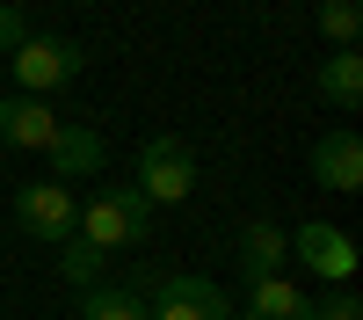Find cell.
Here are the masks:
<instances>
[{"label": "cell", "mask_w": 363, "mask_h": 320, "mask_svg": "<svg viewBox=\"0 0 363 320\" xmlns=\"http://www.w3.org/2000/svg\"><path fill=\"white\" fill-rule=\"evenodd\" d=\"M73 233L87 248H102V255H131V248H145V233H153V204H145L131 182H102L87 197V211H80Z\"/></svg>", "instance_id": "6da1fadb"}, {"label": "cell", "mask_w": 363, "mask_h": 320, "mask_svg": "<svg viewBox=\"0 0 363 320\" xmlns=\"http://www.w3.org/2000/svg\"><path fill=\"white\" fill-rule=\"evenodd\" d=\"M153 211H174V204H189L196 197V145L189 138H174V131H160V138H138V182H131Z\"/></svg>", "instance_id": "7a4b0ae2"}, {"label": "cell", "mask_w": 363, "mask_h": 320, "mask_svg": "<svg viewBox=\"0 0 363 320\" xmlns=\"http://www.w3.org/2000/svg\"><path fill=\"white\" fill-rule=\"evenodd\" d=\"M15 66V95H51V87H73L87 73V51L73 37H51V29H29V37L8 51Z\"/></svg>", "instance_id": "3957f363"}, {"label": "cell", "mask_w": 363, "mask_h": 320, "mask_svg": "<svg viewBox=\"0 0 363 320\" xmlns=\"http://www.w3.org/2000/svg\"><path fill=\"white\" fill-rule=\"evenodd\" d=\"M15 226L29 233V241H51V248H66L73 241V226H80V197L66 182H22L15 189Z\"/></svg>", "instance_id": "277c9868"}, {"label": "cell", "mask_w": 363, "mask_h": 320, "mask_svg": "<svg viewBox=\"0 0 363 320\" xmlns=\"http://www.w3.org/2000/svg\"><path fill=\"white\" fill-rule=\"evenodd\" d=\"M284 241H291V262H306L320 284H349V277H356V241H349L342 226L306 219V226H291Z\"/></svg>", "instance_id": "5b68a950"}, {"label": "cell", "mask_w": 363, "mask_h": 320, "mask_svg": "<svg viewBox=\"0 0 363 320\" xmlns=\"http://www.w3.org/2000/svg\"><path fill=\"white\" fill-rule=\"evenodd\" d=\"M145 306H153V320H225V313H233L225 291L211 284V277H189V270H182V277H160V291H153Z\"/></svg>", "instance_id": "8992f818"}, {"label": "cell", "mask_w": 363, "mask_h": 320, "mask_svg": "<svg viewBox=\"0 0 363 320\" xmlns=\"http://www.w3.org/2000/svg\"><path fill=\"white\" fill-rule=\"evenodd\" d=\"M306 175L320 189H335V197H356L363 189V138L356 131H320L313 153H306Z\"/></svg>", "instance_id": "52a82bcc"}, {"label": "cell", "mask_w": 363, "mask_h": 320, "mask_svg": "<svg viewBox=\"0 0 363 320\" xmlns=\"http://www.w3.org/2000/svg\"><path fill=\"white\" fill-rule=\"evenodd\" d=\"M44 160H51V182H87V175H102L109 145H102L95 124H58V138L44 145Z\"/></svg>", "instance_id": "ba28073f"}, {"label": "cell", "mask_w": 363, "mask_h": 320, "mask_svg": "<svg viewBox=\"0 0 363 320\" xmlns=\"http://www.w3.org/2000/svg\"><path fill=\"white\" fill-rule=\"evenodd\" d=\"M58 138V116L44 95H0V145H22V153H44Z\"/></svg>", "instance_id": "9c48e42d"}, {"label": "cell", "mask_w": 363, "mask_h": 320, "mask_svg": "<svg viewBox=\"0 0 363 320\" xmlns=\"http://www.w3.org/2000/svg\"><path fill=\"white\" fill-rule=\"evenodd\" d=\"M247 320H313V291L291 277H255L247 284Z\"/></svg>", "instance_id": "30bf717a"}, {"label": "cell", "mask_w": 363, "mask_h": 320, "mask_svg": "<svg viewBox=\"0 0 363 320\" xmlns=\"http://www.w3.org/2000/svg\"><path fill=\"white\" fill-rule=\"evenodd\" d=\"M284 262H291V241H284V226L277 219H255L247 233H240V277H284Z\"/></svg>", "instance_id": "8fae6325"}, {"label": "cell", "mask_w": 363, "mask_h": 320, "mask_svg": "<svg viewBox=\"0 0 363 320\" xmlns=\"http://www.w3.org/2000/svg\"><path fill=\"white\" fill-rule=\"evenodd\" d=\"M80 320H153V306L124 284H87L80 291Z\"/></svg>", "instance_id": "7c38bea8"}, {"label": "cell", "mask_w": 363, "mask_h": 320, "mask_svg": "<svg viewBox=\"0 0 363 320\" xmlns=\"http://www.w3.org/2000/svg\"><path fill=\"white\" fill-rule=\"evenodd\" d=\"M320 102H335V109H356L363 102V58L356 51H335V58H327V66H320Z\"/></svg>", "instance_id": "4fadbf2b"}, {"label": "cell", "mask_w": 363, "mask_h": 320, "mask_svg": "<svg viewBox=\"0 0 363 320\" xmlns=\"http://www.w3.org/2000/svg\"><path fill=\"white\" fill-rule=\"evenodd\" d=\"M320 37H335L342 51H356V37H363V8H356V0H320Z\"/></svg>", "instance_id": "5bb4252c"}, {"label": "cell", "mask_w": 363, "mask_h": 320, "mask_svg": "<svg viewBox=\"0 0 363 320\" xmlns=\"http://www.w3.org/2000/svg\"><path fill=\"white\" fill-rule=\"evenodd\" d=\"M102 262H109V255H102V248H87L80 233H73V241H66V255H58V277H66V284H80V291H87V284L102 277Z\"/></svg>", "instance_id": "9a60e30c"}, {"label": "cell", "mask_w": 363, "mask_h": 320, "mask_svg": "<svg viewBox=\"0 0 363 320\" xmlns=\"http://www.w3.org/2000/svg\"><path fill=\"white\" fill-rule=\"evenodd\" d=\"M313 320H363V299L349 284H335V299H313Z\"/></svg>", "instance_id": "2e32d148"}, {"label": "cell", "mask_w": 363, "mask_h": 320, "mask_svg": "<svg viewBox=\"0 0 363 320\" xmlns=\"http://www.w3.org/2000/svg\"><path fill=\"white\" fill-rule=\"evenodd\" d=\"M29 37V8H22V0H0V51H15Z\"/></svg>", "instance_id": "e0dca14e"}, {"label": "cell", "mask_w": 363, "mask_h": 320, "mask_svg": "<svg viewBox=\"0 0 363 320\" xmlns=\"http://www.w3.org/2000/svg\"><path fill=\"white\" fill-rule=\"evenodd\" d=\"M225 320H247V313H225Z\"/></svg>", "instance_id": "ac0fdd59"}]
</instances>
